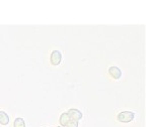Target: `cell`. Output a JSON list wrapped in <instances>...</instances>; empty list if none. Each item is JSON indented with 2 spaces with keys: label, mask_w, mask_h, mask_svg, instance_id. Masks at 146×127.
<instances>
[{
  "label": "cell",
  "mask_w": 146,
  "mask_h": 127,
  "mask_svg": "<svg viewBox=\"0 0 146 127\" xmlns=\"http://www.w3.org/2000/svg\"><path fill=\"white\" fill-rule=\"evenodd\" d=\"M9 123V116L5 111L0 110V124L5 126Z\"/></svg>",
  "instance_id": "6"
},
{
  "label": "cell",
  "mask_w": 146,
  "mask_h": 127,
  "mask_svg": "<svg viewBox=\"0 0 146 127\" xmlns=\"http://www.w3.org/2000/svg\"><path fill=\"white\" fill-rule=\"evenodd\" d=\"M13 127H25V120L23 118H16L13 121Z\"/></svg>",
  "instance_id": "7"
},
{
  "label": "cell",
  "mask_w": 146,
  "mask_h": 127,
  "mask_svg": "<svg viewBox=\"0 0 146 127\" xmlns=\"http://www.w3.org/2000/svg\"><path fill=\"white\" fill-rule=\"evenodd\" d=\"M65 127H78V122L74 120H70Z\"/></svg>",
  "instance_id": "8"
},
{
  "label": "cell",
  "mask_w": 146,
  "mask_h": 127,
  "mask_svg": "<svg viewBox=\"0 0 146 127\" xmlns=\"http://www.w3.org/2000/svg\"><path fill=\"white\" fill-rule=\"evenodd\" d=\"M57 127H61V126H57Z\"/></svg>",
  "instance_id": "9"
},
{
  "label": "cell",
  "mask_w": 146,
  "mask_h": 127,
  "mask_svg": "<svg viewBox=\"0 0 146 127\" xmlns=\"http://www.w3.org/2000/svg\"><path fill=\"white\" fill-rule=\"evenodd\" d=\"M135 113L132 111H122L117 115V119L121 123H130L134 120Z\"/></svg>",
  "instance_id": "1"
},
{
  "label": "cell",
  "mask_w": 146,
  "mask_h": 127,
  "mask_svg": "<svg viewBox=\"0 0 146 127\" xmlns=\"http://www.w3.org/2000/svg\"><path fill=\"white\" fill-rule=\"evenodd\" d=\"M69 121H70V118H69L67 112H63V113L60 115V118H59L60 126H61V127H65Z\"/></svg>",
  "instance_id": "5"
},
{
  "label": "cell",
  "mask_w": 146,
  "mask_h": 127,
  "mask_svg": "<svg viewBox=\"0 0 146 127\" xmlns=\"http://www.w3.org/2000/svg\"><path fill=\"white\" fill-rule=\"evenodd\" d=\"M62 61V54L60 50H55L51 52V56H50V62H51V65L52 66L57 67L59 66L60 64H61Z\"/></svg>",
  "instance_id": "2"
},
{
  "label": "cell",
  "mask_w": 146,
  "mask_h": 127,
  "mask_svg": "<svg viewBox=\"0 0 146 127\" xmlns=\"http://www.w3.org/2000/svg\"><path fill=\"white\" fill-rule=\"evenodd\" d=\"M67 114H68L69 118H70V120H74V121H79L82 119L83 115H82V112L80 110L76 108H71L69 109L68 111H67Z\"/></svg>",
  "instance_id": "3"
},
{
  "label": "cell",
  "mask_w": 146,
  "mask_h": 127,
  "mask_svg": "<svg viewBox=\"0 0 146 127\" xmlns=\"http://www.w3.org/2000/svg\"><path fill=\"white\" fill-rule=\"evenodd\" d=\"M109 74L110 76L115 80H119L120 78L122 77V71L120 70L119 67H116V66H112L110 67L109 69Z\"/></svg>",
  "instance_id": "4"
}]
</instances>
